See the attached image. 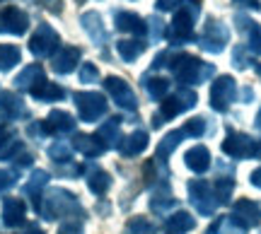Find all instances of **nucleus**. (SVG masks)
<instances>
[{
    "instance_id": "1",
    "label": "nucleus",
    "mask_w": 261,
    "mask_h": 234,
    "mask_svg": "<svg viewBox=\"0 0 261 234\" xmlns=\"http://www.w3.org/2000/svg\"><path fill=\"white\" fill-rule=\"evenodd\" d=\"M196 17H198V3L196 0H181L177 12H174V19H172V24L167 29V41L172 46H181L184 41L191 39Z\"/></svg>"
},
{
    "instance_id": "2",
    "label": "nucleus",
    "mask_w": 261,
    "mask_h": 234,
    "mask_svg": "<svg viewBox=\"0 0 261 234\" xmlns=\"http://www.w3.org/2000/svg\"><path fill=\"white\" fill-rule=\"evenodd\" d=\"M39 213L46 220H58V217H70V213H83L77 198L70 191L63 188H51L44 198V206L39 208Z\"/></svg>"
},
{
    "instance_id": "3",
    "label": "nucleus",
    "mask_w": 261,
    "mask_h": 234,
    "mask_svg": "<svg viewBox=\"0 0 261 234\" xmlns=\"http://www.w3.org/2000/svg\"><path fill=\"white\" fill-rule=\"evenodd\" d=\"M172 73L181 84H198L205 82L213 75V66H205L194 56H174V63H169Z\"/></svg>"
},
{
    "instance_id": "4",
    "label": "nucleus",
    "mask_w": 261,
    "mask_h": 234,
    "mask_svg": "<svg viewBox=\"0 0 261 234\" xmlns=\"http://www.w3.org/2000/svg\"><path fill=\"white\" fill-rule=\"evenodd\" d=\"M75 99V106H77V113L85 123H94L99 121L104 113H107V99L102 94L97 92H77L73 97Z\"/></svg>"
},
{
    "instance_id": "5",
    "label": "nucleus",
    "mask_w": 261,
    "mask_h": 234,
    "mask_svg": "<svg viewBox=\"0 0 261 234\" xmlns=\"http://www.w3.org/2000/svg\"><path fill=\"white\" fill-rule=\"evenodd\" d=\"M194 104H196V94L191 92V90H179V94H174V97L165 99V104H162L160 113H155V119H152V126H155V128H160V126L165 123L162 119H174L177 113L191 109Z\"/></svg>"
},
{
    "instance_id": "6",
    "label": "nucleus",
    "mask_w": 261,
    "mask_h": 234,
    "mask_svg": "<svg viewBox=\"0 0 261 234\" xmlns=\"http://www.w3.org/2000/svg\"><path fill=\"white\" fill-rule=\"evenodd\" d=\"M189 200H191V206H194L201 215H213L215 206H218V198H215L213 188L208 186L205 181H201V179L189 181Z\"/></svg>"
},
{
    "instance_id": "7",
    "label": "nucleus",
    "mask_w": 261,
    "mask_h": 234,
    "mask_svg": "<svg viewBox=\"0 0 261 234\" xmlns=\"http://www.w3.org/2000/svg\"><path fill=\"white\" fill-rule=\"evenodd\" d=\"M58 44L61 41H58V34L54 32V27L51 24H41L29 39V51L37 58H48L58 48Z\"/></svg>"
},
{
    "instance_id": "8",
    "label": "nucleus",
    "mask_w": 261,
    "mask_h": 234,
    "mask_svg": "<svg viewBox=\"0 0 261 234\" xmlns=\"http://www.w3.org/2000/svg\"><path fill=\"white\" fill-rule=\"evenodd\" d=\"M104 90L109 92V97L114 99L116 106L128 109V111H136L138 99H136V94H133V90L128 87L126 80H121V77H107V80H104Z\"/></svg>"
},
{
    "instance_id": "9",
    "label": "nucleus",
    "mask_w": 261,
    "mask_h": 234,
    "mask_svg": "<svg viewBox=\"0 0 261 234\" xmlns=\"http://www.w3.org/2000/svg\"><path fill=\"white\" fill-rule=\"evenodd\" d=\"M29 27V17L24 10L15 8V5H8V8L3 10V15H0V32H8V34H24Z\"/></svg>"
},
{
    "instance_id": "10",
    "label": "nucleus",
    "mask_w": 261,
    "mask_h": 234,
    "mask_svg": "<svg viewBox=\"0 0 261 234\" xmlns=\"http://www.w3.org/2000/svg\"><path fill=\"white\" fill-rule=\"evenodd\" d=\"M234 99V80L232 77H220L211 87V106L215 111H225L227 104Z\"/></svg>"
},
{
    "instance_id": "11",
    "label": "nucleus",
    "mask_w": 261,
    "mask_h": 234,
    "mask_svg": "<svg viewBox=\"0 0 261 234\" xmlns=\"http://www.w3.org/2000/svg\"><path fill=\"white\" fill-rule=\"evenodd\" d=\"M225 41H227V29L220 24V22H208L203 29V37H201V48L211 51V53H220L225 48Z\"/></svg>"
},
{
    "instance_id": "12",
    "label": "nucleus",
    "mask_w": 261,
    "mask_h": 234,
    "mask_svg": "<svg viewBox=\"0 0 261 234\" xmlns=\"http://www.w3.org/2000/svg\"><path fill=\"white\" fill-rule=\"evenodd\" d=\"M27 220V206L22 198H5L3 203V225L5 227H19Z\"/></svg>"
},
{
    "instance_id": "13",
    "label": "nucleus",
    "mask_w": 261,
    "mask_h": 234,
    "mask_svg": "<svg viewBox=\"0 0 261 234\" xmlns=\"http://www.w3.org/2000/svg\"><path fill=\"white\" fill-rule=\"evenodd\" d=\"M223 152L225 155H230V157H234V159L249 157V155H254V140L249 138V135L232 133V135L223 142Z\"/></svg>"
},
{
    "instance_id": "14",
    "label": "nucleus",
    "mask_w": 261,
    "mask_h": 234,
    "mask_svg": "<svg viewBox=\"0 0 261 234\" xmlns=\"http://www.w3.org/2000/svg\"><path fill=\"white\" fill-rule=\"evenodd\" d=\"M77 61H80V48L63 46V48H58V53L54 56L51 68H54V73H58V75H68V73L75 70Z\"/></svg>"
},
{
    "instance_id": "15",
    "label": "nucleus",
    "mask_w": 261,
    "mask_h": 234,
    "mask_svg": "<svg viewBox=\"0 0 261 234\" xmlns=\"http://www.w3.org/2000/svg\"><path fill=\"white\" fill-rule=\"evenodd\" d=\"M44 123V131L51 135H63V133H73L75 131V119L68 111H51Z\"/></svg>"
},
{
    "instance_id": "16",
    "label": "nucleus",
    "mask_w": 261,
    "mask_h": 234,
    "mask_svg": "<svg viewBox=\"0 0 261 234\" xmlns=\"http://www.w3.org/2000/svg\"><path fill=\"white\" fill-rule=\"evenodd\" d=\"M73 145H75V150L83 152L85 157H90V159L99 157V155H104V152L109 150L107 142H104L99 135H77Z\"/></svg>"
},
{
    "instance_id": "17",
    "label": "nucleus",
    "mask_w": 261,
    "mask_h": 234,
    "mask_svg": "<svg viewBox=\"0 0 261 234\" xmlns=\"http://www.w3.org/2000/svg\"><path fill=\"white\" fill-rule=\"evenodd\" d=\"M24 113V102L19 99L17 94L3 92L0 94V121H12Z\"/></svg>"
},
{
    "instance_id": "18",
    "label": "nucleus",
    "mask_w": 261,
    "mask_h": 234,
    "mask_svg": "<svg viewBox=\"0 0 261 234\" xmlns=\"http://www.w3.org/2000/svg\"><path fill=\"white\" fill-rule=\"evenodd\" d=\"M145 148H148V133L145 131L130 133L128 138H121V142H119V152H121L123 157H136Z\"/></svg>"
},
{
    "instance_id": "19",
    "label": "nucleus",
    "mask_w": 261,
    "mask_h": 234,
    "mask_svg": "<svg viewBox=\"0 0 261 234\" xmlns=\"http://www.w3.org/2000/svg\"><path fill=\"white\" fill-rule=\"evenodd\" d=\"M184 164L196 174H203L205 169L211 167V152L205 150L203 145H196L184 155Z\"/></svg>"
},
{
    "instance_id": "20",
    "label": "nucleus",
    "mask_w": 261,
    "mask_h": 234,
    "mask_svg": "<svg viewBox=\"0 0 261 234\" xmlns=\"http://www.w3.org/2000/svg\"><path fill=\"white\" fill-rule=\"evenodd\" d=\"M116 29L143 37V34H148V22L140 19L138 15H133V12H119L116 15Z\"/></svg>"
},
{
    "instance_id": "21",
    "label": "nucleus",
    "mask_w": 261,
    "mask_h": 234,
    "mask_svg": "<svg viewBox=\"0 0 261 234\" xmlns=\"http://www.w3.org/2000/svg\"><path fill=\"white\" fill-rule=\"evenodd\" d=\"M83 27H85V32L90 34V39H92L94 44L102 46L104 41H107V29H104V22H102V17H99V12H85Z\"/></svg>"
},
{
    "instance_id": "22",
    "label": "nucleus",
    "mask_w": 261,
    "mask_h": 234,
    "mask_svg": "<svg viewBox=\"0 0 261 234\" xmlns=\"http://www.w3.org/2000/svg\"><path fill=\"white\" fill-rule=\"evenodd\" d=\"M29 94L39 99V102H58V99H63L65 97V90L63 87H58L56 82H48V80H41L37 87H32Z\"/></svg>"
},
{
    "instance_id": "23",
    "label": "nucleus",
    "mask_w": 261,
    "mask_h": 234,
    "mask_svg": "<svg viewBox=\"0 0 261 234\" xmlns=\"http://www.w3.org/2000/svg\"><path fill=\"white\" fill-rule=\"evenodd\" d=\"M196 227V220L189 213H184V210H179V213H174V215L167 217V222H165V234H187L191 232Z\"/></svg>"
},
{
    "instance_id": "24",
    "label": "nucleus",
    "mask_w": 261,
    "mask_h": 234,
    "mask_svg": "<svg viewBox=\"0 0 261 234\" xmlns=\"http://www.w3.org/2000/svg\"><path fill=\"white\" fill-rule=\"evenodd\" d=\"M22 150L24 145L15 138V133L10 128H0V159H15Z\"/></svg>"
},
{
    "instance_id": "25",
    "label": "nucleus",
    "mask_w": 261,
    "mask_h": 234,
    "mask_svg": "<svg viewBox=\"0 0 261 234\" xmlns=\"http://www.w3.org/2000/svg\"><path fill=\"white\" fill-rule=\"evenodd\" d=\"M181 138H187L184 128L167 133V135L162 138V142L158 145V155H155V162H158V164H165V162H167V157L172 155V152H174V148H177L179 142H181Z\"/></svg>"
},
{
    "instance_id": "26",
    "label": "nucleus",
    "mask_w": 261,
    "mask_h": 234,
    "mask_svg": "<svg viewBox=\"0 0 261 234\" xmlns=\"http://www.w3.org/2000/svg\"><path fill=\"white\" fill-rule=\"evenodd\" d=\"M41 80H46L44 75V68L34 63V66H27L17 77H15V84H17L19 90H32V87H37Z\"/></svg>"
},
{
    "instance_id": "27",
    "label": "nucleus",
    "mask_w": 261,
    "mask_h": 234,
    "mask_svg": "<svg viewBox=\"0 0 261 234\" xmlns=\"http://www.w3.org/2000/svg\"><path fill=\"white\" fill-rule=\"evenodd\" d=\"M234 217L242 222L244 227H252L259 222V206L252 203V200H240L237 206H234Z\"/></svg>"
},
{
    "instance_id": "28",
    "label": "nucleus",
    "mask_w": 261,
    "mask_h": 234,
    "mask_svg": "<svg viewBox=\"0 0 261 234\" xmlns=\"http://www.w3.org/2000/svg\"><path fill=\"white\" fill-rule=\"evenodd\" d=\"M48 184V174L44 171V169H37L32 177H29V181L24 184V193L27 196L34 198V203H37V210H39V193H41V188Z\"/></svg>"
},
{
    "instance_id": "29",
    "label": "nucleus",
    "mask_w": 261,
    "mask_h": 234,
    "mask_svg": "<svg viewBox=\"0 0 261 234\" xmlns=\"http://www.w3.org/2000/svg\"><path fill=\"white\" fill-rule=\"evenodd\" d=\"M109 184H112V179H109V174L102 171V169L94 167L92 171L87 174V186H90V191L97 193V196H104V193H107V188H109Z\"/></svg>"
},
{
    "instance_id": "30",
    "label": "nucleus",
    "mask_w": 261,
    "mask_h": 234,
    "mask_svg": "<svg viewBox=\"0 0 261 234\" xmlns=\"http://www.w3.org/2000/svg\"><path fill=\"white\" fill-rule=\"evenodd\" d=\"M143 87H145V92H148L150 99L160 102L169 90V80L167 77H150V80L148 77H143Z\"/></svg>"
},
{
    "instance_id": "31",
    "label": "nucleus",
    "mask_w": 261,
    "mask_h": 234,
    "mask_svg": "<svg viewBox=\"0 0 261 234\" xmlns=\"http://www.w3.org/2000/svg\"><path fill=\"white\" fill-rule=\"evenodd\" d=\"M116 48H119V56H121L126 63H133V61L145 51V41H130V39H126V41H119Z\"/></svg>"
},
{
    "instance_id": "32",
    "label": "nucleus",
    "mask_w": 261,
    "mask_h": 234,
    "mask_svg": "<svg viewBox=\"0 0 261 234\" xmlns=\"http://www.w3.org/2000/svg\"><path fill=\"white\" fill-rule=\"evenodd\" d=\"M174 203H177V200L172 198V193H169L167 188H162V191H158L155 196L150 198V210L162 215V213H167L169 208H174Z\"/></svg>"
},
{
    "instance_id": "33",
    "label": "nucleus",
    "mask_w": 261,
    "mask_h": 234,
    "mask_svg": "<svg viewBox=\"0 0 261 234\" xmlns=\"http://www.w3.org/2000/svg\"><path fill=\"white\" fill-rule=\"evenodd\" d=\"M119 128H121V119H109V121L104 123L102 128H99V138L107 142V148H112L119 142Z\"/></svg>"
},
{
    "instance_id": "34",
    "label": "nucleus",
    "mask_w": 261,
    "mask_h": 234,
    "mask_svg": "<svg viewBox=\"0 0 261 234\" xmlns=\"http://www.w3.org/2000/svg\"><path fill=\"white\" fill-rule=\"evenodd\" d=\"M19 63V48L10 44H0V70H12Z\"/></svg>"
},
{
    "instance_id": "35",
    "label": "nucleus",
    "mask_w": 261,
    "mask_h": 234,
    "mask_svg": "<svg viewBox=\"0 0 261 234\" xmlns=\"http://www.w3.org/2000/svg\"><path fill=\"white\" fill-rule=\"evenodd\" d=\"M232 186H234V181H232V179H223V177H220L218 181H215L213 193H215V198H218V203H227V200H230Z\"/></svg>"
},
{
    "instance_id": "36",
    "label": "nucleus",
    "mask_w": 261,
    "mask_h": 234,
    "mask_svg": "<svg viewBox=\"0 0 261 234\" xmlns=\"http://www.w3.org/2000/svg\"><path fill=\"white\" fill-rule=\"evenodd\" d=\"M48 157L56 159V162H70V157H73V150H70V145L63 140L54 142L51 148H48Z\"/></svg>"
},
{
    "instance_id": "37",
    "label": "nucleus",
    "mask_w": 261,
    "mask_h": 234,
    "mask_svg": "<svg viewBox=\"0 0 261 234\" xmlns=\"http://www.w3.org/2000/svg\"><path fill=\"white\" fill-rule=\"evenodd\" d=\"M128 232L130 234H155V227L145 217H133L128 222Z\"/></svg>"
},
{
    "instance_id": "38",
    "label": "nucleus",
    "mask_w": 261,
    "mask_h": 234,
    "mask_svg": "<svg viewBox=\"0 0 261 234\" xmlns=\"http://www.w3.org/2000/svg\"><path fill=\"white\" fill-rule=\"evenodd\" d=\"M99 80V70L92 63H83V70H80V82H97Z\"/></svg>"
},
{
    "instance_id": "39",
    "label": "nucleus",
    "mask_w": 261,
    "mask_h": 234,
    "mask_svg": "<svg viewBox=\"0 0 261 234\" xmlns=\"http://www.w3.org/2000/svg\"><path fill=\"white\" fill-rule=\"evenodd\" d=\"M184 133H187V135H194V138L203 135L205 133V121L203 119H191V121H187V126H184Z\"/></svg>"
},
{
    "instance_id": "40",
    "label": "nucleus",
    "mask_w": 261,
    "mask_h": 234,
    "mask_svg": "<svg viewBox=\"0 0 261 234\" xmlns=\"http://www.w3.org/2000/svg\"><path fill=\"white\" fill-rule=\"evenodd\" d=\"M17 184V177L12 174V171H5V169H0V193H5L8 188H12Z\"/></svg>"
},
{
    "instance_id": "41",
    "label": "nucleus",
    "mask_w": 261,
    "mask_h": 234,
    "mask_svg": "<svg viewBox=\"0 0 261 234\" xmlns=\"http://www.w3.org/2000/svg\"><path fill=\"white\" fill-rule=\"evenodd\" d=\"M58 234H83V225L80 222H65Z\"/></svg>"
},
{
    "instance_id": "42",
    "label": "nucleus",
    "mask_w": 261,
    "mask_h": 234,
    "mask_svg": "<svg viewBox=\"0 0 261 234\" xmlns=\"http://www.w3.org/2000/svg\"><path fill=\"white\" fill-rule=\"evenodd\" d=\"M150 32H152V39H155V41H158L160 37H162V19H158V17H152L150 19Z\"/></svg>"
},
{
    "instance_id": "43",
    "label": "nucleus",
    "mask_w": 261,
    "mask_h": 234,
    "mask_svg": "<svg viewBox=\"0 0 261 234\" xmlns=\"http://www.w3.org/2000/svg\"><path fill=\"white\" fill-rule=\"evenodd\" d=\"M177 0H158V10H177Z\"/></svg>"
},
{
    "instance_id": "44",
    "label": "nucleus",
    "mask_w": 261,
    "mask_h": 234,
    "mask_svg": "<svg viewBox=\"0 0 261 234\" xmlns=\"http://www.w3.org/2000/svg\"><path fill=\"white\" fill-rule=\"evenodd\" d=\"M252 184H254V186H259V188H261V169H256V171L252 174Z\"/></svg>"
},
{
    "instance_id": "45",
    "label": "nucleus",
    "mask_w": 261,
    "mask_h": 234,
    "mask_svg": "<svg viewBox=\"0 0 261 234\" xmlns=\"http://www.w3.org/2000/svg\"><path fill=\"white\" fill-rule=\"evenodd\" d=\"M24 234H44V232H41L39 227H29V229H27V232H24Z\"/></svg>"
},
{
    "instance_id": "46",
    "label": "nucleus",
    "mask_w": 261,
    "mask_h": 234,
    "mask_svg": "<svg viewBox=\"0 0 261 234\" xmlns=\"http://www.w3.org/2000/svg\"><path fill=\"white\" fill-rule=\"evenodd\" d=\"M256 126L261 128V111H259V116H256Z\"/></svg>"
},
{
    "instance_id": "47",
    "label": "nucleus",
    "mask_w": 261,
    "mask_h": 234,
    "mask_svg": "<svg viewBox=\"0 0 261 234\" xmlns=\"http://www.w3.org/2000/svg\"><path fill=\"white\" fill-rule=\"evenodd\" d=\"M240 3H242V0H240ZM244 3H247V0H244ZM252 5L254 8H259V5H256V0H252Z\"/></svg>"
}]
</instances>
